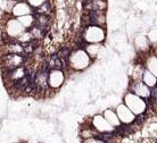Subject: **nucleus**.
Segmentation results:
<instances>
[{
	"instance_id": "obj_4",
	"label": "nucleus",
	"mask_w": 157,
	"mask_h": 143,
	"mask_svg": "<svg viewBox=\"0 0 157 143\" xmlns=\"http://www.w3.org/2000/svg\"><path fill=\"white\" fill-rule=\"evenodd\" d=\"M130 92L142 99H146L150 96V88L146 85L141 80H137L130 83Z\"/></svg>"
},
{
	"instance_id": "obj_8",
	"label": "nucleus",
	"mask_w": 157,
	"mask_h": 143,
	"mask_svg": "<svg viewBox=\"0 0 157 143\" xmlns=\"http://www.w3.org/2000/svg\"><path fill=\"white\" fill-rule=\"evenodd\" d=\"M54 9H55V4L52 0H48L47 2H44L42 6L39 8L34 9V14H41V15H48L52 16L54 15Z\"/></svg>"
},
{
	"instance_id": "obj_10",
	"label": "nucleus",
	"mask_w": 157,
	"mask_h": 143,
	"mask_svg": "<svg viewBox=\"0 0 157 143\" xmlns=\"http://www.w3.org/2000/svg\"><path fill=\"white\" fill-rule=\"evenodd\" d=\"M28 31L31 34L32 40H38V41H41L46 36V34H47V32L44 31V30H42L41 27L36 26V25H33L31 28H29Z\"/></svg>"
},
{
	"instance_id": "obj_11",
	"label": "nucleus",
	"mask_w": 157,
	"mask_h": 143,
	"mask_svg": "<svg viewBox=\"0 0 157 143\" xmlns=\"http://www.w3.org/2000/svg\"><path fill=\"white\" fill-rule=\"evenodd\" d=\"M141 81L144 82L146 85H148L149 88L156 86V77H155V75H154V74L150 73L149 70H145V72H144Z\"/></svg>"
},
{
	"instance_id": "obj_9",
	"label": "nucleus",
	"mask_w": 157,
	"mask_h": 143,
	"mask_svg": "<svg viewBox=\"0 0 157 143\" xmlns=\"http://www.w3.org/2000/svg\"><path fill=\"white\" fill-rule=\"evenodd\" d=\"M17 20L20 21V23L23 25L25 30L31 28L34 24H36V17H34V13L33 14H29V15H24L21 17H17Z\"/></svg>"
},
{
	"instance_id": "obj_5",
	"label": "nucleus",
	"mask_w": 157,
	"mask_h": 143,
	"mask_svg": "<svg viewBox=\"0 0 157 143\" xmlns=\"http://www.w3.org/2000/svg\"><path fill=\"white\" fill-rule=\"evenodd\" d=\"M29 14H33V8L29 5L26 0L25 1H16L12 9V13H10V15L16 18L24 15H29Z\"/></svg>"
},
{
	"instance_id": "obj_7",
	"label": "nucleus",
	"mask_w": 157,
	"mask_h": 143,
	"mask_svg": "<svg viewBox=\"0 0 157 143\" xmlns=\"http://www.w3.org/2000/svg\"><path fill=\"white\" fill-rule=\"evenodd\" d=\"M36 17V26L41 27L42 30L48 32L51 27V21H52V16L48 15H41V14H34Z\"/></svg>"
},
{
	"instance_id": "obj_1",
	"label": "nucleus",
	"mask_w": 157,
	"mask_h": 143,
	"mask_svg": "<svg viewBox=\"0 0 157 143\" xmlns=\"http://www.w3.org/2000/svg\"><path fill=\"white\" fill-rule=\"evenodd\" d=\"M105 27L97 25H88L82 26V36L86 43H99L105 39Z\"/></svg>"
},
{
	"instance_id": "obj_12",
	"label": "nucleus",
	"mask_w": 157,
	"mask_h": 143,
	"mask_svg": "<svg viewBox=\"0 0 157 143\" xmlns=\"http://www.w3.org/2000/svg\"><path fill=\"white\" fill-rule=\"evenodd\" d=\"M15 0H2V2H1V9H2V13L4 14H8V15H10V13H12V9L14 7V5H15Z\"/></svg>"
},
{
	"instance_id": "obj_2",
	"label": "nucleus",
	"mask_w": 157,
	"mask_h": 143,
	"mask_svg": "<svg viewBox=\"0 0 157 143\" xmlns=\"http://www.w3.org/2000/svg\"><path fill=\"white\" fill-rule=\"evenodd\" d=\"M26 57L22 55L6 54L0 56V67L2 70H15L17 67L24 66L26 64Z\"/></svg>"
},
{
	"instance_id": "obj_14",
	"label": "nucleus",
	"mask_w": 157,
	"mask_h": 143,
	"mask_svg": "<svg viewBox=\"0 0 157 143\" xmlns=\"http://www.w3.org/2000/svg\"><path fill=\"white\" fill-rule=\"evenodd\" d=\"M15 1H25V0H15Z\"/></svg>"
},
{
	"instance_id": "obj_3",
	"label": "nucleus",
	"mask_w": 157,
	"mask_h": 143,
	"mask_svg": "<svg viewBox=\"0 0 157 143\" xmlns=\"http://www.w3.org/2000/svg\"><path fill=\"white\" fill-rule=\"evenodd\" d=\"M83 10L106 13L108 8V0H82Z\"/></svg>"
},
{
	"instance_id": "obj_13",
	"label": "nucleus",
	"mask_w": 157,
	"mask_h": 143,
	"mask_svg": "<svg viewBox=\"0 0 157 143\" xmlns=\"http://www.w3.org/2000/svg\"><path fill=\"white\" fill-rule=\"evenodd\" d=\"M26 1H28L29 5L33 8V12H34V9L39 8L40 6H42L44 2H47L48 0H26Z\"/></svg>"
},
{
	"instance_id": "obj_6",
	"label": "nucleus",
	"mask_w": 157,
	"mask_h": 143,
	"mask_svg": "<svg viewBox=\"0 0 157 143\" xmlns=\"http://www.w3.org/2000/svg\"><path fill=\"white\" fill-rule=\"evenodd\" d=\"M65 75L62 70H51L49 72V86L51 89H57L63 84Z\"/></svg>"
}]
</instances>
